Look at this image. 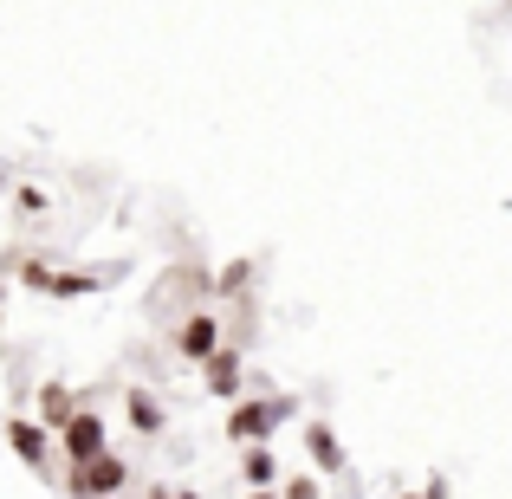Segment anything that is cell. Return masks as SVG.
<instances>
[{"label": "cell", "instance_id": "17", "mask_svg": "<svg viewBox=\"0 0 512 499\" xmlns=\"http://www.w3.org/2000/svg\"><path fill=\"white\" fill-rule=\"evenodd\" d=\"M150 499H201L195 487H163V493H150Z\"/></svg>", "mask_w": 512, "mask_h": 499}, {"label": "cell", "instance_id": "19", "mask_svg": "<svg viewBox=\"0 0 512 499\" xmlns=\"http://www.w3.org/2000/svg\"><path fill=\"white\" fill-rule=\"evenodd\" d=\"M0 305H7V279H0Z\"/></svg>", "mask_w": 512, "mask_h": 499}, {"label": "cell", "instance_id": "16", "mask_svg": "<svg viewBox=\"0 0 512 499\" xmlns=\"http://www.w3.org/2000/svg\"><path fill=\"white\" fill-rule=\"evenodd\" d=\"M402 499H448V480H428L422 493H402Z\"/></svg>", "mask_w": 512, "mask_h": 499}, {"label": "cell", "instance_id": "13", "mask_svg": "<svg viewBox=\"0 0 512 499\" xmlns=\"http://www.w3.org/2000/svg\"><path fill=\"white\" fill-rule=\"evenodd\" d=\"M247 279H253V260H227L214 273V299H247Z\"/></svg>", "mask_w": 512, "mask_h": 499}, {"label": "cell", "instance_id": "1", "mask_svg": "<svg viewBox=\"0 0 512 499\" xmlns=\"http://www.w3.org/2000/svg\"><path fill=\"white\" fill-rule=\"evenodd\" d=\"M292 422V396H234L227 402V441L234 448H266L273 441V428Z\"/></svg>", "mask_w": 512, "mask_h": 499}, {"label": "cell", "instance_id": "14", "mask_svg": "<svg viewBox=\"0 0 512 499\" xmlns=\"http://www.w3.org/2000/svg\"><path fill=\"white\" fill-rule=\"evenodd\" d=\"M279 499H325V487H318V474H286V480H273Z\"/></svg>", "mask_w": 512, "mask_h": 499}, {"label": "cell", "instance_id": "2", "mask_svg": "<svg viewBox=\"0 0 512 499\" xmlns=\"http://www.w3.org/2000/svg\"><path fill=\"white\" fill-rule=\"evenodd\" d=\"M20 286L39 292V299H59V305H65V299H91V292H104V279H98V273H65V266L26 253V260H20Z\"/></svg>", "mask_w": 512, "mask_h": 499}, {"label": "cell", "instance_id": "9", "mask_svg": "<svg viewBox=\"0 0 512 499\" xmlns=\"http://www.w3.org/2000/svg\"><path fill=\"white\" fill-rule=\"evenodd\" d=\"M78 409H85V402H78L72 383H39V389H33V422L46 428V435H59V428L72 422Z\"/></svg>", "mask_w": 512, "mask_h": 499}, {"label": "cell", "instance_id": "11", "mask_svg": "<svg viewBox=\"0 0 512 499\" xmlns=\"http://www.w3.org/2000/svg\"><path fill=\"white\" fill-rule=\"evenodd\" d=\"M124 415H130V428H137L143 441H150V435H163V422H169V415H163V402H156L150 389H124Z\"/></svg>", "mask_w": 512, "mask_h": 499}, {"label": "cell", "instance_id": "18", "mask_svg": "<svg viewBox=\"0 0 512 499\" xmlns=\"http://www.w3.org/2000/svg\"><path fill=\"white\" fill-rule=\"evenodd\" d=\"M247 499H279V493H273V487H253V493H247Z\"/></svg>", "mask_w": 512, "mask_h": 499}, {"label": "cell", "instance_id": "3", "mask_svg": "<svg viewBox=\"0 0 512 499\" xmlns=\"http://www.w3.org/2000/svg\"><path fill=\"white\" fill-rule=\"evenodd\" d=\"M124 487H130V467H124V454H111V448H104L98 461H85V467L65 474V493L72 499H117Z\"/></svg>", "mask_w": 512, "mask_h": 499}, {"label": "cell", "instance_id": "10", "mask_svg": "<svg viewBox=\"0 0 512 499\" xmlns=\"http://www.w3.org/2000/svg\"><path fill=\"white\" fill-rule=\"evenodd\" d=\"M305 454H312L318 474H344V467H350V454H344V441H338L331 422H305Z\"/></svg>", "mask_w": 512, "mask_h": 499}, {"label": "cell", "instance_id": "6", "mask_svg": "<svg viewBox=\"0 0 512 499\" xmlns=\"http://www.w3.org/2000/svg\"><path fill=\"white\" fill-rule=\"evenodd\" d=\"M169 344H175V357L201 363V357H208V350H221V344H227V331H221V318H214L208 305H201V312H182V318H175Z\"/></svg>", "mask_w": 512, "mask_h": 499}, {"label": "cell", "instance_id": "15", "mask_svg": "<svg viewBox=\"0 0 512 499\" xmlns=\"http://www.w3.org/2000/svg\"><path fill=\"white\" fill-rule=\"evenodd\" d=\"M20 214H46V188L26 182V188H20Z\"/></svg>", "mask_w": 512, "mask_h": 499}, {"label": "cell", "instance_id": "4", "mask_svg": "<svg viewBox=\"0 0 512 499\" xmlns=\"http://www.w3.org/2000/svg\"><path fill=\"white\" fill-rule=\"evenodd\" d=\"M52 448H59L72 467H85V461H98V454L111 448V428H104V415H98V409H78L72 422L52 435Z\"/></svg>", "mask_w": 512, "mask_h": 499}, {"label": "cell", "instance_id": "7", "mask_svg": "<svg viewBox=\"0 0 512 499\" xmlns=\"http://www.w3.org/2000/svg\"><path fill=\"white\" fill-rule=\"evenodd\" d=\"M163 299H175L182 312H201V305L214 299V266L208 260H182L163 273Z\"/></svg>", "mask_w": 512, "mask_h": 499}, {"label": "cell", "instance_id": "8", "mask_svg": "<svg viewBox=\"0 0 512 499\" xmlns=\"http://www.w3.org/2000/svg\"><path fill=\"white\" fill-rule=\"evenodd\" d=\"M201 389H208V396H221V402L247 396V363H240V344H221V350H208V357H201Z\"/></svg>", "mask_w": 512, "mask_h": 499}, {"label": "cell", "instance_id": "12", "mask_svg": "<svg viewBox=\"0 0 512 499\" xmlns=\"http://www.w3.org/2000/svg\"><path fill=\"white\" fill-rule=\"evenodd\" d=\"M240 480H247V493L253 487H273V480H279L273 448H240Z\"/></svg>", "mask_w": 512, "mask_h": 499}, {"label": "cell", "instance_id": "5", "mask_svg": "<svg viewBox=\"0 0 512 499\" xmlns=\"http://www.w3.org/2000/svg\"><path fill=\"white\" fill-rule=\"evenodd\" d=\"M0 441H7V454L26 467V474L46 480L52 474V435L33 422V415H7V428H0Z\"/></svg>", "mask_w": 512, "mask_h": 499}]
</instances>
